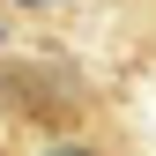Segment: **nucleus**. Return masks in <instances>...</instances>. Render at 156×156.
<instances>
[{"mask_svg":"<svg viewBox=\"0 0 156 156\" xmlns=\"http://www.w3.org/2000/svg\"><path fill=\"white\" fill-rule=\"evenodd\" d=\"M52 156H97V149H52Z\"/></svg>","mask_w":156,"mask_h":156,"instance_id":"f257e3e1","label":"nucleus"},{"mask_svg":"<svg viewBox=\"0 0 156 156\" xmlns=\"http://www.w3.org/2000/svg\"><path fill=\"white\" fill-rule=\"evenodd\" d=\"M23 8H45V0H23Z\"/></svg>","mask_w":156,"mask_h":156,"instance_id":"f03ea898","label":"nucleus"}]
</instances>
